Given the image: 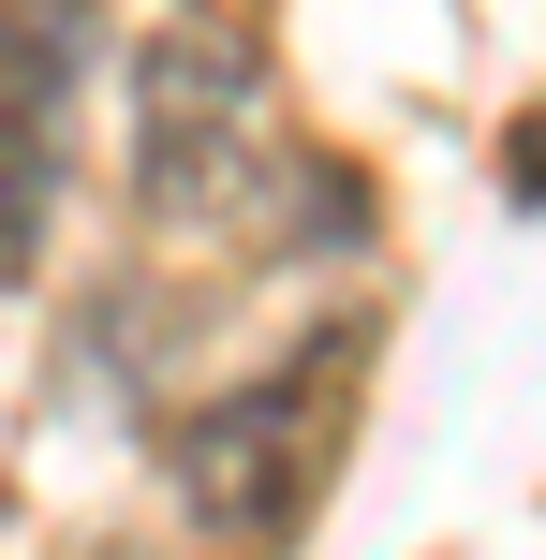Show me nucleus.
I'll list each match as a JSON object with an SVG mask.
<instances>
[{"mask_svg":"<svg viewBox=\"0 0 546 560\" xmlns=\"http://www.w3.org/2000/svg\"><path fill=\"white\" fill-rule=\"evenodd\" d=\"M325 428H340V339H295L281 369H252L236 398H207L177 428L163 472H177V502L207 532H295V502L325 472Z\"/></svg>","mask_w":546,"mask_h":560,"instance_id":"obj_1","label":"nucleus"},{"mask_svg":"<svg viewBox=\"0 0 546 560\" xmlns=\"http://www.w3.org/2000/svg\"><path fill=\"white\" fill-rule=\"evenodd\" d=\"M252 104H266V45L236 15H163L133 45V177L148 207H193L252 163Z\"/></svg>","mask_w":546,"mask_h":560,"instance_id":"obj_2","label":"nucleus"},{"mask_svg":"<svg viewBox=\"0 0 546 560\" xmlns=\"http://www.w3.org/2000/svg\"><path fill=\"white\" fill-rule=\"evenodd\" d=\"M74 74H89V15H0V266L45 236Z\"/></svg>","mask_w":546,"mask_h":560,"instance_id":"obj_3","label":"nucleus"}]
</instances>
